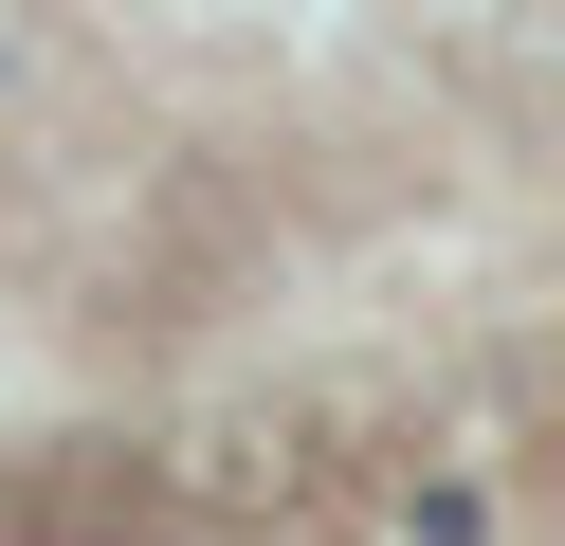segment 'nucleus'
Instances as JSON below:
<instances>
[{
    "instance_id": "f257e3e1",
    "label": "nucleus",
    "mask_w": 565,
    "mask_h": 546,
    "mask_svg": "<svg viewBox=\"0 0 565 546\" xmlns=\"http://www.w3.org/2000/svg\"><path fill=\"white\" fill-rule=\"evenodd\" d=\"M402 528H419V546H492V492H475V473H419Z\"/></svg>"
}]
</instances>
